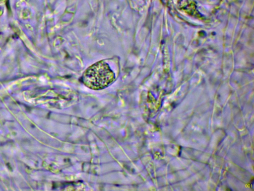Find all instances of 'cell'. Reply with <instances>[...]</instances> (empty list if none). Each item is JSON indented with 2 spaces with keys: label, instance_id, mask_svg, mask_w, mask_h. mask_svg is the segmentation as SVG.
<instances>
[{
  "label": "cell",
  "instance_id": "6da1fadb",
  "mask_svg": "<svg viewBox=\"0 0 254 191\" xmlns=\"http://www.w3.org/2000/svg\"><path fill=\"white\" fill-rule=\"evenodd\" d=\"M115 80V75L109 65L104 61H99L88 67L81 77L86 87L93 90L104 89Z\"/></svg>",
  "mask_w": 254,
  "mask_h": 191
}]
</instances>
